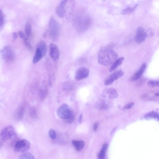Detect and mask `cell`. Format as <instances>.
Listing matches in <instances>:
<instances>
[{"label": "cell", "mask_w": 159, "mask_h": 159, "mask_svg": "<svg viewBox=\"0 0 159 159\" xmlns=\"http://www.w3.org/2000/svg\"><path fill=\"white\" fill-rule=\"evenodd\" d=\"M83 116V113H82L80 114V116L79 117L78 119V122L79 123H81L82 122Z\"/></svg>", "instance_id": "cell-38"}, {"label": "cell", "mask_w": 159, "mask_h": 159, "mask_svg": "<svg viewBox=\"0 0 159 159\" xmlns=\"http://www.w3.org/2000/svg\"><path fill=\"white\" fill-rule=\"evenodd\" d=\"M72 111L67 104H64L58 108L57 111V114L60 118L64 120L70 116Z\"/></svg>", "instance_id": "cell-5"}, {"label": "cell", "mask_w": 159, "mask_h": 159, "mask_svg": "<svg viewBox=\"0 0 159 159\" xmlns=\"http://www.w3.org/2000/svg\"><path fill=\"white\" fill-rule=\"evenodd\" d=\"M30 115L31 118L34 120H36L37 117V114L36 110L34 108H32L30 112Z\"/></svg>", "instance_id": "cell-27"}, {"label": "cell", "mask_w": 159, "mask_h": 159, "mask_svg": "<svg viewBox=\"0 0 159 159\" xmlns=\"http://www.w3.org/2000/svg\"><path fill=\"white\" fill-rule=\"evenodd\" d=\"M1 139H0V149L2 148L3 146V144Z\"/></svg>", "instance_id": "cell-39"}, {"label": "cell", "mask_w": 159, "mask_h": 159, "mask_svg": "<svg viewBox=\"0 0 159 159\" xmlns=\"http://www.w3.org/2000/svg\"><path fill=\"white\" fill-rule=\"evenodd\" d=\"M118 55L112 49L108 47L102 48L98 55V61L101 65L108 66L112 65L117 60Z\"/></svg>", "instance_id": "cell-1"}, {"label": "cell", "mask_w": 159, "mask_h": 159, "mask_svg": "<svg viewBox=\"0 0 159 159\" xmlns=\"http://www.w3.org/2000/svg\"><path fill=\"white\" fill-rule=\"evenodd\" d=\"M25 110V107L23 104L20 106L15 111L14 118L16 120L20 121L23 118Z\"/></svg>", "instance_id": "cell-15"}, {"label": "cell", "mask_w": 159, "mask_h": 159, "mask_svg": "<svg viewBox=\"0 0 159 159\" xmlns=\"http://www.w3.org/2000/svg\"><path fill=\"white\" fill-rule=\"evenodd\" d=\"M43 57L41 52L37 48L34 57L33 62L34 63H36L41 60Z\"/></svg>", "instance_id": "cell-20"}, {"label": "cell", "mask_w": 159, "mask_h": 159, "mask_svg": "<svg viewBox=\"0 0 159 159\" xmlns=\"http://www.w3.org/2000/svg\"><path fill=\"white\" fill-rule=\"evenodd\" d=\"M18 35L17 34L15 33L14 32L12 34V37H13V40L14 41L16 40L18 38Z\"/></svg>", "instance_id": "cell-36"}, {"label": "cell", "mask_w": 159, "mask_h": 159, "mask_svg": "<svg viewBox=\"0 0 159 159\" xmlns=\"http://www.w3.org/2000/svg\"><path fill=\"white\" fill-rule=\"evenodd\" d=\"M124 75V72L122 70L117 71L110 75L106 79L104 84L108 86L112 84L118 79L122 76Z\"/></svg>", "instance_id": "cell-7"}, {"label": "cell", "mask_w": 159, "mask_h": 159, "mask_svg": "<svg viewBox=\"0 0 159 159\" xmlns=\"http://www.w3.org/2000/svg\"><path fill=\"white\" fill-rule=\"evenodd\" d=\"M37 48L40 51L43 57L46 55L47 51V47L44 41H41L39 42L37 44Z\"/></svg>", "instance_id": "cell-16"}, {"label": "cell", "mask_w": 159, "mask_h": 159, "mask_svg": "<svg viewBox=\"0 0 159 159\" xmlns=\"http://www.w3.org/2000/svg\"><path fill=\"white\" fill-rule=\"evenodd\" d=\"M147 67L146 63H144L141 66L138 71L131 78V81H134L138 80L140 78L146 70Z\"/></svg>", "instance_id": "cell-14"}, {"label": "cell", "mask_w": 159, "mask_h": 159, "mask_svg": "<svg viewBox=\"0 0 159 159\" xmlns=\"http://www.w3.org/2000/svg\"><path fill=\"white\" fill-rule=\"evenodd\" d=\"M155 95L156 96L158 97L159 96V93H156L155 94Z\"/></svg>", "instance_id": "cell-40"}, {"label": "cell", "mask_w": 159, "mask_h": 159, "mask_svg": "<svg viewBox=\"0 0 159 159\" xmlns=\"http://www.w3.org/2000/svg\"><path fill=\"white\" fill-rule=\"evenodd\" d=\"M49 25L50 37L53 40H56L58 39L60 34V25L53 17L51 18Z\"/></svg>", "instance_id": "cell-2"}, {"label": "cell", "mask_w": 159, "mask_h": 159, "mask_svg": "<svg viewBox=\"0 0 159 159\" xmlns=\"http://www.w3.org/2000/svg\"><path fill=\"white\" fill-rule=\"evenodd\" d=\"M17 136V133L13 127L11 125L6 126L0 133L1 139L4 141H8Z\"/></svg>", "instance_id": "cell-3"}, {"label": "cell", "mask_w": 159, "mask_h": 159, "mask_svg": "<svg viewBox=\"0 0 159 159\" xmlns=\"http://www.w3.org/2000/svg\"><path fill=\"white\" fill-rule=\"evenodd\" d=\"M103 95L104 97H108L110 99L117 98L118 96L116 90L112 88L105 90L103 93Z\"/></svg>", "instance_id": "cell-13"}, {"label": "cell", "mask_w": 159, "mask_h": 159, "mask_svg": "<svg viewBox=\"0 0 159 159\" xmlns=\"http://www.w3.org/2000/svg\"><path fill=\"white\" fill-rule=\"evenodd\" d=\"M107 147V144H104L101 150L99 155L98 159H105V152Z\"/></svg>", "instance_id": "cell-23"}, {"label": "cell", "mask_w": 159, "mask_h": 159, "mask_svg": "<svg viewBox=\"0 0 159 159\" xmlns=\"http://www.w3.org/2000/svg\"><path fill=\"white\" fill-rule=\"evenodd\" d=\"M144 118L146 119H154L158 121H159V118L158 114L153 111L146 114L144 116Z\"/></svg>", "instance_id": "cell-19"}, {"label": "cell", "mask_w": 159, "mask_h": 159, "mask_svg": "<svg viewBox=\"0 0 159 159\" xmlns=\"http://www.w3.org/2000/svg\"><path fill=\"white\" fill-rule=\"evenodd\" d=\"M0 55L3 60L8 62L13 61L15 58L14 52L9 45L4 46L0 50Z\"/></svg>", "instance_id": "cell-4"}, {"label": "cell", "mask_w": 159, "mask_h": 159, "mask_svg": "<svg viewBox=\"0 0 159 159\" xmlns=\"http://www.w3.org/2000/svg\"><path fill=\"white\" fill-rule=\"evenodd\" d=\"M134 104L133 103H131L130 104H127L124 107L125 109H129L131 108L134 105Z\"/></svg>", "instance_id": "cell-34"}, {"label": "cell", "mask_w": 159, "mask_h": 159, "mask_svg": "<svg viewBox=\"0 0 159 159\" xmlns=\"http://www.w3.org/2000/svg\"><path fill=\"white\" fill-rule=\"evenodd\" d=\"M49 135L50 137L52 139L54 140L56 138V133L54 130L50 129L49 131Z\"/></svg>", "instance_id": "cell-33"}, {"label": "cell", "mask_w": 159, "mask_h": 159, "mask_svg": "<svg viewBox=\"0 0 159 159\" xmlns=\"http://www.w3.org/2000/svg\"><path fill=\"white\" fill-rule=\"evenodd\" d=\"M19 159H35L34 156L29 153H24L20 156Z\"/></svg>", "instance_id": "cell-25"}, {"label": "cell", "mask_w": 159, "mask_h": 159, "mask_svg": "<svg viewBox=\"0 0 159 159\" xmlns=\"http://www.w3.org/2000/svg\"><path fill=\"white\" fill-rule=\"evenodd\" d=\"M90 71L88 68L85 67H81L76 72L75 78L77 81L81 80L87 77Z\"/></svg>", "instance_id": "cell-8"}, {"label": "cell", "mask_w": 159, "mask_h": 159, "mask_svg": "<svg viewBox=\"0 0 159 159\" xmlns=\"http://www.w3.org/2000/svg\"><path fill=\"white\" fill-rule=\"evenodd\" d=\"M25 33L28 39L30 38L31 36V26L29 23H27L25 26Z\"/></svg>", "instance_id": "cell-24"}, {"label": "cell", "mask_w": 159, "mask_h": 159, "mask_svg": "<svg viewBox=\"0 0 159 159\" xmlns=\"http://www.w3.org/2000/svg\"><path fill=\"white\" fill-rule=\"evenodd\" d=\"M24 42L25 45L27 48L30 51H32L33 50V47L32 46L30 42L28 40V39L26 38L24 40Z\"/></svg>", "instance_id": "cell-29"}, {"label": "cell", "mask_w": 159, "mask_h": 159, "mask_svg": "<svg viewBox=\"0 0 159 159\" xmlns=\"http://www.w3.org/2000/svg\"><path fill=\"white\" fill-rule=\"evenodd\" d=\"M18 35L20 38L23 40L26 38L24 34L23 33V32L21 31H19L18 32Z\"/></svg>", "instance_id": "cell-35"}, {"label": "cell", "mask_w": 159, "mask_h": 159, "mask_svg": "<svg viewBox=\"0 0 159 159\" xmlns=\"http://www.w3.org/2000/svg\"><path fill=\"white\" fill-rule=\"evenodd\" d=\"M47 94V92L45 89H41L40 93V98L41 99H44L46 98Z\"/></svg>", "instance_id": "cell-32"}, {"label": "cell", "mask_w": 159, "mask_h": 159, "mask_svg": "<svg viewBox=\"0 0 159 159\" xmlns=\"http://www.w3.org/2000/svg\"><path fill=\"white\" fill-rule=\"evenodd\" d=\"M124 59V58L123 57H121L117 59L111 66L109 69V72H113L115 71L121 65Z\"/></svg>", "instance_id": "cell-18"}, {"label": "cell", "mask_w": 159, "mask_h": 159, "mask_svg": "<svg viewBox=\"0 0 159 159\" xmlns=\"http://www.w3.org/2000/svg\"><path fill=\"white\" fill-rule=\"evenodd\" d=\"M98 124L97 123H95L93 125V130L94 131H96L98 129Z\"/></svg>", "instance_id": "cell-37"}, {"label": "cell", "mask_w": 159, "mask_h": 159, "mask_svg": "<svg viewBox=\"0 0 159 159\" xmlns=\"http://www.w3.org/2000/svg\"><path fill=\"white\" fill-rule=\"evenodd\" d=\"M50 55L55 61L58 60L60 56V53L58 46L55 44L51 43L50 46Z\"/></svg>", "instance_id": "cell-10"}, {"label": "cell", "mask_w": 159, "mask_h": 159, "mask_svg": "<svg viewBox=\"0 0 159 159\" xmlns=\"http://www.w3.org/2000/svg\"><path fill=\"white\" fill-rule=\"evenodd\" d=\"M154 31L152 28L149 29L146 31V38H151L154 36Z\"/></svg>", "instance_id": "cell-30"}, {"label": "cell", "mask_w": 159, "mask_h": 159, "mask_svg": "<svg viewBox=\"0 0 159 159\" xmlns=\"http://www.w3.org/2000/svg\"><path fill=\"white\" fill-rule=\"evenodd\" d=\"M97 106L100 110H106L108 108V106L104 102H101Z\"/></svg>", "instance_id": "cell-28"}, {"label": "cell", "mask_w": 159, "mask_h": 159, "mask_svg": "<svg viewBox=\"0 0 159 159\" xmlns=\"http://www.w3.org/2000/svg\"><path fill=\"white\" fill-rule=\"evenodd\" d=\"M5 24V16L4 12L0 9V31L3 29Z\"/></svg>", "instance_id": "cell-21"}, {"label": "cell", "mask_w": 159, "mask_h": 159, "mask_svg": "<svg viewBox=\"0 0 159 159\" xmlns=\"http://www.w3.org/2000/svg\"><path fill=\"white\" fill-rule=\"evenodd\" d=\"M72 144L78 151H80L83 149L85 146V142L83 140L77 141L73 140L72 141Z\"/></svg>", "instance_id": "cell-17"}, {"label": "cell", "mask_w": 159, "mask_h": 159, "mask_svg": "<svg viewBox=\"0 0 159 159\" xmlns=\"http://www.w3.org/2000/svg\"><path fill=\"white\" fill-rule=\"evenodd\" d=\"M75 119V115L72 111L70 116L67 119L63 120L64 122L67 124H71L73 123Z\"/></svg>", "instance_id": "cell-26"}, {"label": "cell", "mask_w": 159, "mask_h": 159, "mask_svg": "<svg viewBox=\"0 0 159 159\" xmlns=\"http://www.w3.org/2000/svg\"><path fill=\"white\" fill-rule=\"evenodd\" d=\"M67 1H62L61 2L56 9V12L60 18H64L65 14V5Z\"/></svg>", "instance_id": "cell-12"}, {"label": "cell", "mask_w": 159, "mask_h": 159, "mask_svg": "<svg viewBox=\"0 0 159 159\" xmlns=\"http://www.w3.org/2000/svg\"><path fill=\"white\" fill-rule=\"evenodd\" d=\"M77 23V28L80 30H84L89 27L90 23V20L89 17H82L78 20Z\"/></svg>", "instance_id": "cell-11"}, {"label": "cell", "mask_w": 159, "mask_h": 159, "mask_svg": "<svg viewBox=\"0 0 159 159\" xmlns=\"http://www.w3.org/2000/svg\"><path fill=\"white\" fill-rule=\"evenodd\" d=\"M146 38V31L144 28L142 27L138 28L135 37L136 42L138 44H141L145 41Z\"/></svg>", "instance_id": "cell-9"}, {"label": "cell", "mask_w": 159, "mask_h": 159, "mask_svg": "<svg viewBox=\"0 0 159 159\" xmlns=\"http://www.w3.org/2000/svg\"><path fill=\"white\" fill-rule=\"evenodd\" d=\"M30 147V142L26 140H22L16 143L15 146L14 150L17 153H24L28 151Z\"/></svg>", "instance_id": "cell-6"}, {"label": "cell", "mask_w": 159, "mask_h": 159, "mask_svg": "<svg viewBox=\"0 0 159 159\" xmlns=\"http://www.w3.org/2000/svg\"><path fill=\"white\" fill-rule=\"evenodd\" d=\"M159 82L158 81L152 80L149 81L147 83L148 85L151 87H156L159 86Z\"/></svg>", "instance_id": "cell-31"}, {"label": "cell", "mask_w": 159, "mask_h": 159, "mask_svg": "<svg viewBox=\"0 0 159 159\" xmlns=\"http://www.w3.org/2000/svg\"><path fill=\"white\" fill-rule=\"evenodd\" d=\"M137 5L134 7H129L123 10L121 12L122 14H126L132 13L137 8Z\"/></svg>", "instance_id": "cell-22"}]
</instances>
